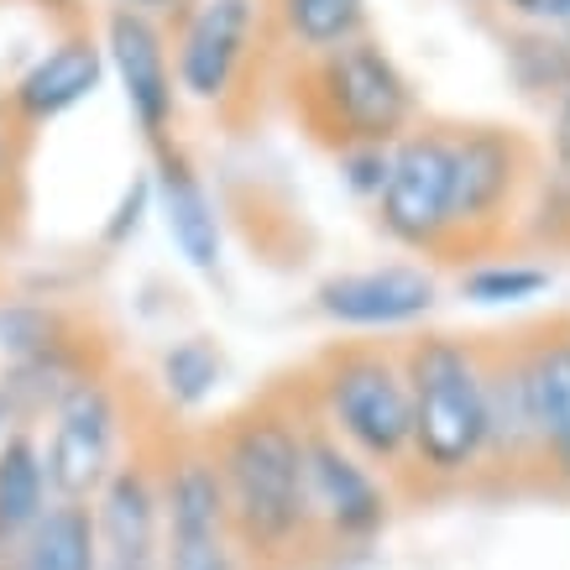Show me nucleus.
Returning a JSON list of instances; mask_svg holds the SVG:
<instances>
[{
	"label": "nucleus",
	"instance_id": "1",
	"mask_svg": "<svg viewBox=\"0 0 570 570\" xmlns=\"http://www.w3.org/2000/svg\"><path fill=\"white\" fill-rule=\"evenodd\" d=\"M304 430L298 393H267L215 424L205 445L215 455L230 508V529L252 570H294L314 550L304 498Z\"/></svg>",
	"mask_w": 570,
	"mask_h": 570
},
{
	"label": "nucleus",
	"instance_id": "2",
	"mask_svg": "<svg viewBox=\"0 0 570 570\" xmlns=\"http://www.w3.org/2000/svg\"><path fill=\"white\" fill-rule=\"evenodd\" d=\"M487 341L419 330L403 341V377H409V471L430 487L476 482L487 466Z\"/></svg>",
	"mask_w": 570,
	"mask_h": 570
},
{
	"label": "nucleus",
	"instance_id": "3",
	"mask_svg": "<svg viewBox=\"0 0 570 570\" xmlns=\"http://www.w3.org/2000/svg\"><path fill=\"white\" fill-rule=\"evenodd\" d=\"M304 414L330 430L366 466L403 476L409 471V377H403V346L393 341H335L309 362L294 387Z\"/></svg>",
	"mask_w": 570,
	"mask_h": 570
},
{
	"label": "nucleus",
	"instance_id": "4",
	"mask_svg": "<svg viewBox=\"0 0 570 570\" xmlns=\"http://www.w3.org/2000/svg\"><path fill=\"white\" fill-rule=\"evenodd\" d=\"M294 105L325 147H393L419 126V89L382 37H356L346 48L304 58L294 79Z\"/></svg>",
	"mask_w": 570,
	"mask_h": 570
},
{
	"label": "nucleus",
	"instance_id": "5",
	"mask_svg": "<svg viewBox=\"0 0 570 570\" xmlns=\"http://www.w3.org/2000/svg\"><path fill=\"white\" fill-rule=\"evenodd\" d=\"M455 141V257H492L523 225L539 153L513 126H450Z\"/></svg>",
	"mask_w": 570,
	"mask_h": 570
},
{
	"label": "nucleus",
	"instance_id": "6",
	"mask_svg": "<svg viewBox=\"0 0 570 570\" xmlns=\"http://www.w3.org/2000/svg\"><path fill=\"white\" fill-rule=\"evenodd\" d=\"M372 215L393 246L455 262V141L445 121H419L393 141L387 184Z\"/></svg>",
	"mask_w": 570,
	"mask_h": 570
},
{
	"label": "nucleus",
	"instance_id": "7",
	"mask_svg": "<svg viewBox=\"0 0 570 570\" xmlns=\"http://www.w3.org/2000/svg\"><path fill=\"white\" fill-rule=\"evenodd\" d=\"M42 466H48L58 502H95L105 476L131 455V419H126V387L116 372L79 382L42 424H37Z\"/></svg>",
	"mask_w": 570,
	"mask_h": 570
},
{
	"label": "nucleus",
	"instance_id": "8",
	"mask_svg": "<svg viewBox=\"0 0 570 570\" xmlns=\"http://www.w3.org/2000/svg\"><path fill=\"white\" fill-rule=\"evenodd\" d=\"M304 498H309L314 550L362 554L377 544L393 523V476L366 466L356 450H346L330 430L309 419L304 430Z\"/></svg>",
	"mask_w": 570,
	"mask_h": 570
},
{
	"label": "nucleus",
	"instance_id": "9",
	"mask_svg": "<svg viewBox=\"0 0 570 570\" xmlns=\"http://www.w3.org/2000/svg\"><path fill=\"white\" fill-rule=\"evenodd\" d=\"M174 37L178 95L205 110H225L252 79L267 42V6L262 0H194L168 27Z\"/></svg>",
	"mask_w": 570,
	"mask_h": 570
},
{
	"label": "nucleus",
	"instance_id": "10",
	"mask_svg": "<svg viewBox=\"0 0 570 570\" xmlns=\"http://www.w3.org/2000/svg\"><path fill=\"white\" fill-rule=\"evenodd\" d=\"M100 48H105V73L121 85L126 116L137 126V137L153 153L174 147L184 95H178V79H174V37H168V21L105 6Z\"/></svg>",
	"mask_w": 570,
	"mask_h": 570
},
{
	"label": "nucleus",
	"instance_id": "11",
	"mask_svg": "<svg viewBox=\"0 0 570 570\" xmlns=\"http://www.w3.org/2000/svg\"><path fill=\"white\" fill-rule=\"evenodd\" d=\"M314 309L346 335H397L419 330L440 309V277L424 262H372L320 277Z\"/></svg>",
	"mask_w": 570,
	"mask_h": 570
},
{
	"label": "nucleus",
	"instance_id": "12",
	"mask_svg": "<svg viewBox=\"0 0 570 570\" xmlns=\"http://www.w3.org/2000/svg\"><path fill=\"white\" fill-rule=\"evenodd\" d=\"M105 85V48L100 32L89 27H69V32L48 37L42 48L21 63L6 89H0V126L32 137L42 126L63 121L69 110L95 100V89Z\"/></svg>",
	"mask_w": 570,
	"mask_h": 570
},
{
	"label": "nucleus",
	"instance_id": "13",
	"mask_svg": "<svg viewBox=\"0 0 570 570\" xmlns=\"http://www.w3.org/2000/svg\"><path fill=\"white\" fill-rule=\"evenodd\" d=\"M534 419V482L570 492V314L513 335Z\"/></svg>",
	"mask_w": 570,
	"mask_h": 570
},
{
	"label": "nucleus",
	"instance_id": "14",
	"mask_svg": "<svg viewBox=\"0 0 570 570\" xmlns=\"http://www.w3.org/2000/svg\"><path fill=\"white\" fill-rule=\"evenodd\" d=\"M147 178H153V215L168 230L178 262L199 277H220L225 220H220V199L209 194L205 174H199V163L174 141V147L153 153Z\"/></svg>",
	"mask_w": 570,
	"mask_h": 570
},
{
	"label": "nucleus",
	"instance_id": "15",
	"mask_svg": "<svg viewBox=\"0 0 570 570\" xmlns=\"http://www.w3.org/2000/svg\"><path fill=\"white\" fill-rule=\"evenodd\" d=\"M100 554L110 566H153L163 554V487H157V455L147 445H131L121 466L105 476V487L89 502Z\"/></svg>",
	"mask_w": 570,
	"mask_h": 570
},
{
	"label": "nucleus",
	"instance_id": "16",
	"mask_svg": "<svg viewBox=\"0 0 570 570\" xmlns=\"http://www.w3.org/2000/svg\"><path fill=\"white\" fill-rule=\"evenodd\" d=\"M100 372H110V366H105V346L73 325L69 335H58L48 351H37L27 362L0 366V397H6V409H11V419H17L21 430H37L79 382L100 377Z\"/></svg>",
	"mask_w": 570,
	"mask_h": 570
},
{
	"label": "nucleus",
	"instance_id": "17",
	"mask_svg": "<svg viewBox=\"0 0 570 570\" xmlns=\"http://www.w3.org/2000/svg\"><path fill=\"white\" fill-rule=\"evenodd\" d=\"M487 466L482 476L523 482L534 476V419H529V387H523L519 341H487Z\"/></svg>",
	"mask_w": 570,
	"mask_h": 570
},
{
	"label": "nucleus",
	"instance_id": "18",
	"mask_svg": "<svg viewBox=\"0 0 570 570\" xmlns=\"http://www.w3.org/2000/svg\"><path fill=\"white\" fill-rule=\"evenodd\" d=\"M52 508V482L42 466L37 430H11L0 445V570L17 554V544L37 529V519Z\"/></svg>",
	"mask_w": 570,
	"mask_h": 570
},
{
	"label": "nucleus",
	"instance_id": "19",
	"mask_svg": "<svg viewBox=\"0 0 570 570\" xmlns=\"http://www.w3.org/2000/svg\"><path fill=\"white\" fill-rule=\"evenodd\" d=\"M262 6H267L273 37L298 63L366 37V21H372V0H262Z\"/></svg>",
	"mask_w": 570,
	"mask_h": 570
},
{
	"label": "nucleus",
	"instance_id": "20",
	"mask_svg": "<svg viewBox=\"0 0 570 570\" xmlns=\"http://www.w3.org/2000/svg\"><path fill=\"white\" fill-rule=\"evenodd\" d=\"M100 534H95V513L89 502H58L37 519V529L17 544L6 570H100Z\"/></svg>",
	"mask_w": 570,
	"mask_h": 570
},
{
	"label": "nucleus",
	"instance_id": "21",
	"mask_svg": "<svg viewBox=\"0 0 570 570\" xmlns=\"http://www.w3.org/2000/svg\"><path fill=\"white\" fill-rule=\"evenodd\" d=\"M157 393L168 409L178 414H194V409H205L209 397L220 393L225 382V351L209 341V335H184L174 346L157 351Z\"/></svg>",
	"mask_w": 570,
	"mask_h": 570
},
{
	"label": "nucleus",
	"instance_id": "22",
	"mask_svg": "<svg viewBox=\"0 0 570 570\" xmlns=\"http://www.w3.org/2000/svg\"><path fill=\"white\" fill-rule=\"evenodd\" d=\"M550 283H554L550 267H539V262H523V257H502V252L466 262V267H461V277H455L461 298H466V304H476V309L529 304V298H539L544 288H550Z\"/></svg>",
	"mask_w": 570,
	"mask_h": 570
},
{
	"label": "nucleus",
	"instance_id": "23",
	"mask_svg": "<svg viewBox=\"0 0 570 570\" xmlns=\"http://www.w3.org/2000/svg\"><path fill=\"white\" fill-rule=\"evenodd\" d=\"M508 73L523 95L560 100L570 95V37L554 32H508Z\"/></svg>",
	"mask_w": 570,
	"mask_h": 570
},
{
	"label": "nucleus",
	"instance_id": "24",
	"mask_svg": "<svg viewBox=\"0 0 570 570\" xmlns=\"http://www.w3.org/2000/svg\"><path fill=\"white\" fill-rule=\"evenodd\" d=\"M73 320L42 298H6L0 294V362H27L48 351L58 335H69Z\"/></svg>",
	"mask_w": 570,
	"mask_h": 570
},
{
	"label": "nucleus",
	"instance_id": "25",
	"mask_svg": "<svg viewBox=\"0 0 570 570\" xmlns=\"http://www.w3.org/2000/svg\"><path fill=\"white\" fill-rule=\"evenodd\" d=\"M157 570H252V566H246L236 534L220 529V534H168L163 554H157Z\"/></svg>",
	"mask_w": 570,
	"mask_h": 570
},
{
	"label": "nucleus",
	"instance_id": "26",
	"mask_svg": "<svg viewBox=\"0 0 570 570\" xmlns=\"http://www.w3.org/2000/svg\"><path fill=\"white\" fill-rule=\"evenodd\" d=\"M147 215H153V178L137 174L116 194V205H110V215H105V225H100V242L110 246V252H116V246H131L141 236Z\"/></svg>",
	"mask_w": 570,
	"mask_h": 570
},
{
	"label": "nucleus",
	"instance_id": "27",
	"mask_svg": "<svg viewBox=\"0 0 570 570\" xmlns=\"http://www.w3.org/2000/svg\"><path fill=\"white\" fill-rule=\"evenodd\" d=\"M387 163H393V147H341L335 153V174H341L351 199L377 205L382 184H387Z\"/></svg>",
	"mask_w": 570,
	"mask_h": 570
},
{
	"label": "nucleus",
	"instance_id": "28",
	"mask_svg": "<svg viewBox=\"0 0 570 570\" xmlns=\"http://www.w3.org/2000/svg\"><path fill=\"white\" fill-rule=\"evenodd\" d=\"M502 21H513V32H554L570 37V0H492Z\"/></svg>",
	"mask_w": 570,
	"mask_h": 570
},
{
	"label": "nucleus",
	"instance_id": "29",
	"mask_svg": "<svg viewBox=\"0 0 570 570\" xmlns=\"http://www.w3.org/2000/svg\"><path fill=\"white\" fill-rule=\"evenodd\" d=\"M116 11H137V17H153V21H174L184 6H194V0H110Z\"/></svg>",
	"mask_w": 570,
	"mask_h": 570
},
{
	"label": "nucleus",
	"instance_id": "30",
	"mask_svg": "<svg viewBox=\"0 0 570 570\" xmlns=\"http://www.w3.org/2000/svg\"><path fill=\"white\" fill-rule=\"evenodd\" d=\"M17 430V419H11V409H6V397H0V445H6V434Z\"/></svg>",
	"mask_w": 570,
	"mask_h": 570
},
{
	"label": "nucleus",
	"instance_id": "31",
	"mask_svg": "<svg viewBox=\"0 0 570 570\" xmlns=\"http://www.w3.org/2000/svg\"><path fill=\"white\" fill-rule=\"evenodd\" d=\"M100 570H153V566H110V560H105Z\"/></svg>",
	"mask_w": 570,
	"mask_h": 570
}]
</instances>
